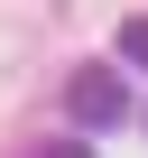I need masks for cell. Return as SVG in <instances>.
I'll return each mask as SVG.
<instances>
[{"label":"cell","mask_w":148,"mask_h":158,"mask_svg":"<svg viewBox=\"0 0 148 158\" xmlns=\"http://www.w3.org/2000/svg\"><path fill=\"white\" fill-rule=\"evenodd\" d=\"M65 102H74V121L84 130H120L130 121V84H120V65H74V84H65Z\"/></svg>","instance_id":"1"},{"label":"cell","mask_w":148,"mask_h":158,"mask_svg":"<svg viewBox=\"0 0 148 158\" xmlns=\"http://www.w3.org/2000/svg\"><path fill=\"white\" fill-rule=\"evenodd\" d=\"M37 158H93V139H46Z\"/></svg>","instance_id":"3"},{"label":"cell","mask_w":148,"mask_h":158,"mask_svg":"<svg viewBox=\"0 0 148 158\" xmlns=\"http://www.w3.org/2000/svg\"><path fill=\"white\" fill-rule=\"evenodd\" d=\"M111 56H120V65H139V74H148V19H120V47H111Z\"/></svg>","instance_id":"2"}]
</instances>
